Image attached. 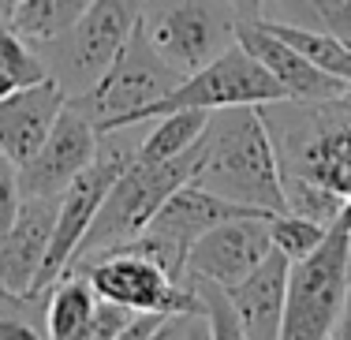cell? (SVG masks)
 I'll list each match as a JSON object with an SVG mask.
<instances>
[{
    "instance_id": "obj_1",
    "label": "cell",
    "mask_w": 351,
    "mask_h": 340,
    "mask_svg": "<svg viewBox=\"0 0 351 340\" xmlns=\"http://www.w3.org/2000/svg\"><path fill=\"white\" fill-rule=\"evenodd\" d=\"M195 184L254 206L284 213V176L273 135L265 127L262 105H228L206 116L202 135L195 138Z\"/></svg>"
},
{
    "instance_id": "obj_2",
    "label": "cell",
    "mask_w": 351,
    "mask_h": 340,
    "mask_svg": "<svg viewBox=\"0 0 351 340\" xmlns=\"http://www.w3.org/2000/svg\"><path fill=\"white\" fill-rule=\"evenodd\" d=\"M284 176H303L332 187L351 202V94L325 101L262 105Z\"/></svg>"
},
{
    "instance_id": "obj_3",
    "label": "cell",
    "mask_w": 351,
    "mask_h": 340,
    "mask_svg": "<svg viewBox=\"0 0 351 340\" xmlns=\"http://www.w3.org/2000/svg\"><path fill=\"white\" fill-rule=\"evenodd\" d=\"M351 280V202L337 213L325 239L311 254L291 262L288 300H284V340H322L329 337Z\"/></svg>"
},
{
    "instance_id": "obj_4",
    "label": "cell",
    "mask_w": 351,
    "mask_h": 340,
    "mask_svg": "<svg viewBox=\"0 0 351 340\" xmlns=\"http://www.w3.org/2000/svg\"><path fill=\"white\" fill-rule=\"evenodd\" d=\"M195 157H198L195 143L183 154L169 157V161H154V165L131 157V165L120 172V180L108 187L97 217L90 221V228H86V236H82L71 265L90 258V254H101L108 247L123 243V239H135L138 232H146V225L154 221V213L165 206V198L195 176Z\"/></svg>"
},
{
    "instance_id": "obj_5",
    "label": "cell",
    "mask_w": 351,
    "mask_h": 340,
    "mask_svg": "<svg viewBox=\"0 0 351 340\" xmlns=\"http://www.w3.org/2000/svg\"><path fill=\"white\" fill-rule=\"evenodd\" d=\"M284 97L288 94H284L280 82L273 79L243 45H232V49H224L217 60L206 64V68L183 75L165 97H157V101L120 116L108 135H116V131H123V127H135V123H146V120H157V116H165V112H180V109L213 112V109H228V105H269V101H284Z\"/></svg>"
},
{
    "instance_id": "obj_6",
    "label": "cell",
    "mask_w": 351,
    "mask_h": 340,
    "mask_svg": "<svg viewBox=\"0 0 351 340\" xmlns=\"http://www.w3.org/2000/svg\"><path fill=\"white\" fill-rule=\"evenodd\" d=\"M146 0H90V8L79 15V23L49 45H38L45 56L49 75L68 90V97H79L101 79V71L116 60L128 38L138 30Z\"/></svg>"
},
{
    "instance_id": "obj_7",
    "label": "cell",
    "mask_w": 351,
    "mask_h": 340,
    "mask_svg": "<svg viewBox=\"0 0 351 340\" xmlns=\"http://www.w3.org/2000/svg\"><path fill=\"white\" fill-rule=\"evenodd\" d=\"M236 23L228 0H146L138 27L180 75H191L236 45Z\"/></svg>"
},
{
    "instance_id": "obj_8",
    "label": "cell",
    "mask_w": 351,
    "mask_h": 340,
    "mask_svg": "<svg viewBox=\"0 0 351 340\" xmlns=\"http://www.w3.org/2000/svg\"><path fill=\"white\" fill-rule=\"evenodd\" d=\"M131 157H135V146L116 143L112 135L97 138L94 161H90L86 169L60 191L56 228H53V239H49V254H45V262H41V273H38V280H34L30 292H49V288L68 273V265L75 258V251H79L82 236H86L90 221L97 217L108 187L120 180V172L131 165Z\"/></svg>"
},
{
    "instance_id": "obj_9",
    "label": "cell",
    "mask_w": 351,
    "mask_h": 340,
    "mask_svg": "<svg viewBox=\"0 0 351 340\" xmlns=\"http://www.w3.org/2000/svg\"><path fill=\"white\" fill-rule=\"evenodd\" d=\"M180 79L183 75L149 45L146 30L138 27L135 34L128 38V45L116 53V60L101 71V79H97L86 94L71 97V101L94 120L97 135H108L120 116H128V112L142 109V105L165 97Z\"/></svg>"
},
{
    "instance_id": "obj_10",
    "label": "cell",
    "mask_w": 351,
    "mask_h": 340,
    "mask_svg": "<svg viewBox=\"0 0 351 340\" xmlns=\"http://www.w3.org/2000/svg\"><path fill=\"white\" fill-rule=\"evenodd\" d=\"M68 273H86V280L94 284L97 300L123 303L131 311H198L202 314V300L195 295V288L187 280H176L161 262H154L149 254L131 251V247H108L101 254L75 262Z\"/></svg>"
},
{
    "instance_id": "obj_11",
    "label": "cell",
    "mask_w": 351,
    "mask_h": 340,
    "mask_svg": "<svg viewBox=\"0 0 351 340\" xmlns=\"http://www.w3.org/2000/svg\"><path fill=\"white\" fill-rule=\"evenodd\" d=\"M97 127L86 112L68 97V105L56 116L53 131L45 135V143L38 146V154L27 165H19V191L27 195H56L94 161L97 154Z\"/></svg>"
},
{
    "instance_id": "obj_12",
    "label": "cell",
    "mask_w": 351,
    "mask_h": 340,
    "mask_svg": "<svg viewBox=\"0 0 351 340\" xmlns=\"http://www.w3.org/2000/svg\"><path fill=\"white\" fill-rule=\"evenodd\" d=\"M269 217L273 213H247V217L221 221L210 232H202L191 243L183 273H191V277H210L224 288L243 280L273 251Z\"/></svg>"
},
{
    "instance_id": "obj_13",
    "label": "cell",
    "mask_w": 351,
    "mask_h": 340,
    "mask_svg": "<svg viewBox=\"0 0 351 340\" xmlns=\"http://www.w3.org/2000/svg\"><path fill=\"white\" fill-rule=\"evenodd\" d=\"M236 45H243L247 53L280 82L291 101H325V97L351 94L348 79L314 68L299 49H291L280 34H273L262 19H239L236 23Z\"/></svg>"
},
{
    "instance_id": "obj_14",
    "label": "cell",
    "mask_w": 351,
    "mask_h": 340,
    "mask_svg": "<svg viewBox=\"0 0 351 340\" xmlns=\"http://www.w3.org/2000/svg\"><path fill=\"white\" fill-rule=\"evenodd\" d=\"M56 195H27L15 210L12 225L0 232V284L12 292H30L49 254L56 228Z\"/></svg>"
},
{
    "instance_id": "obj_15",
    "label": "cell",
    "mask_w": 351,
    "mask_h": 340,
    "mask_svg": "<svg viewBox=\"0 0 351 340\" xmlns=\"http://www.w3.org/2000/svg\"><path fill=\"white\" fill-rule=\"evenodd\" d=\"M247 213H269V210H254V206H243V202H232V198L217 195V191L195 184L187 180L183 187H176L165 206L154 213V221L146 225V232H154L157 239H165L169 247L187 258L191 243H195L202 232H210L213 225L221 221H232V217H247Z\"/></svg>"
},
{
    "instance_id": "obj_16",
    "label": "cell",
    "mask_w": 351,
    "mask_h": 340,
    "mask_svg": "<svg viewBox=\"0 0 351 340\" xmlns=\"http://www.w3.org/2000/svg\"><path fill=\"white\" fill-rule=\"evenodd\" d=\"M68 105V90L53 75L38 86L15 90L0 97V150L12 157L15 165H27L53 131L56 116Z\"/></svg>"
},
{
    "instance_id": "obj_17",
    "label": "cell",
    "mask_w": 351,
    "mask_h": 340,
    "mask_svg": "<svg viewBox=\"0 0 351 340\" xmlns=\"http://www.w3.org/2000/svg\"><path fill=\"white\" fill-rule=\"evenodd\" d=\"M288 269L291 258L273 247L243 280L228 284L232 306L239 314L247 340H280L284 321V300H288Z\"/></svg>"
},
{
    "instance_id": "obj_18",
    "label": "cell",
    "mask_w": 351,
    "mask_h": 340,
    "mask_svg": "<svg viewBox=\"0 0 351 340\" xmlns=\"http://www.w3.org/2000/svg\"><path fill=\"white\" fill-rule=\"evenodd\" d=\"M86 8L90 0H12L0 23H8L30 45H49L60 34H68Z\"/></svg>"
},
{
    "instance_id": "obj_19",
    "label": "cell",
    "mask_w": 351,
    "mask_h": 340,
    "mask_svg": "<svg viewBox=\"0 0 351 340\" xmlns=\"http://www.w3.org/2000/svg\"><path fill=\"white\" fill-rule=\"evenodd\" d=\"M94 303H97V292L86 280V273H64L49 288V306H45L49 337H60V340L86 337V321L94 314Z\"/></svg>"
},
{
    "instance_id": "obj_20",
    "label": "cell",
    "mask_w": 351,
    "mask_h": 340,
    "mask_svg": "<svg viewBox=\"0 0 351 340\" xmlns=\"http://www.w3.org/2000/svg\"><path fill=\"white\" fill-rule=\"evenodd\" d=\"M262 23L273 30V34H280L291 49H299L314 68H322V71H329V75H340V79L351 82V41L348 38L332 34V30L303 27V23L269 19V15H262Z\"/></svg>"
},
{
    "instance_id": "obj_21",
    "label": "cell",
    "mask_w": 351,
    "mask_h": 340,
    "mask_svg": "<svg viewBox=\"0 0 351 340\" xmlns=\"http://www.w3.org/2000/svg\"><path fill=\"white\" fill-rule=\"evenodd\" d=\"M206 116H210L206 109H180V112L157 116V120H154L157 127L146 135V143L135 146V161L154 165V161H169V157L183 154L198 135H202Z\"/></svg>"
},
{
    "instance_id": "obj_22",
    "label": "cell",
    "mask_w": 351,
    "mask_h": 340,
    "mask_svg": "<svg viewBox=\"0 0 351 340\" xmlns=\"http://www.w3.org/2000/svg\"><path fill=\"white\" fill-rule=\"evenodd\" d=\"M45 79H49V64L38 53V45L19 38L8 23H0V97L38 86Z\"/></svg>"
},
{
    "instance_id": "obj_23",
    "label": "cell",
    "mask_w": 351,
    "mask_h": 340,
    "mask_svg": "<svg viewBox=\"0 0 351 340\" xmlns=\"http://www.w3.org/2000/svg\"><path fill=\"white\" fill-rule=\"evenodd\" d=\"M265 15L284 23L332 30L351 41V0H265Z\"/></svg>"
},
{
    "instance_id": "obj_24",
    "label": "cell",
    "mask_w": 351,
    "mask_h": 340,
    "mask_svg": "<svg viewBox=\"0 0 351 340\" xmlns=\"http://www.w3.org/2000/svg\"><path fill=\"white\" fill-rule=\"evenodd\" d=\"M284 176V172H280ZM284 202H288L291 213H303V217H314L322 225H332L337 213L348 206L344 195H337L332 187H322L314 180H303V176H284Z\"/></svg>"
},
{
    "instance_id": "obj_25",
    "label": "cell",
    "mask_w": 351,
    "mask_h": 340,
    "mask_svg": "<svg viewBox=\"0 0 351 340\" xmlns=\"http://www.w3.org/2000/svg\"><path fill=\"white\" fill-rule=\"evenodd\" d=\"M325 232H329V225H322V221L314 217H303V213H273L269 217V236H273V247L277 251H284L291 262L303 258V254H311L317 243L325 239Z\"/></svg>"
},
{
    "instance_id": "obj_26",
    "label": "cell",
    "mask_w": 351,
    "mask_h": 340,
    "mask_svg": "<svg viewBox=\"0 0 351 340\" xmlns=\"http://www.w3.org/2000/svg\"><path fill=\"white\" fill-rule=\"evenodd\" d=\"M183 280H187V284L195 288V295L202 300V314H206V321H210V337H217V340L243 337V326H239V314H236V306H232L228 288L217 284L210 277H191V273H183Z\"/></svg>"
},
{
    "instance_id": "obj_27",
    "label": "cell",
    "mask_w": 351,
    "mask_h": 340,
    "mask_svg": "<svg viewBox=\"0 0 351 340\" xmlns=\"http://www.w3.org/2000/svg\"><path fill=\"white\" fill-rule=\"evenodd\" d=\"M135 311L123 303H112V300H97L94 303V314L86 321V337L90 340H123V329L131 326Z\"/></svg>"
},
{
    "instance_id": "obj_28",
    "label": "cell",
    "mask_w": 351,
    "mask_h": 340,
    "mask_svg": "<svg viewBox=\"0 0 351 340\" xmlns=\"http://www.w3.org/2000/svg\"><path fill=\"white\" fill-rule=\"evenodd\" d=\"M23 202V191H19V165L12 161L4 150H0V232L12 225L15 210Z\"/></svg>"
},
{
    "instance_id": "obj_29",
    "label": "cell",
    "mask_w": 351,
    "mask_h": 340,
    "mask_svg": "<svg viewBox=\"0 0 351 340\" xmlns=\"http://www.w3.org/2000/svg\"><path fill=\"white\" fill-rule=\"evenodd\" d=\"M236 8V19H262L265 15V0H228Z\"/></svg>"
},
{
    "instance_id": "obj_30",
    "label": "cell",
    "mask_w": 351,
    "mask_h": 340,
    "mask_svg": "<svg viewBox=\"0 0 351 340\" xmlns=\"http://www.w3.org/2000/svg\"><path fill=\"white\" fill-rule=\"evenodd\" d=\"M8 4H12V0H0V19H4V12H8Z\"/></svg>"
}]
</instances>
